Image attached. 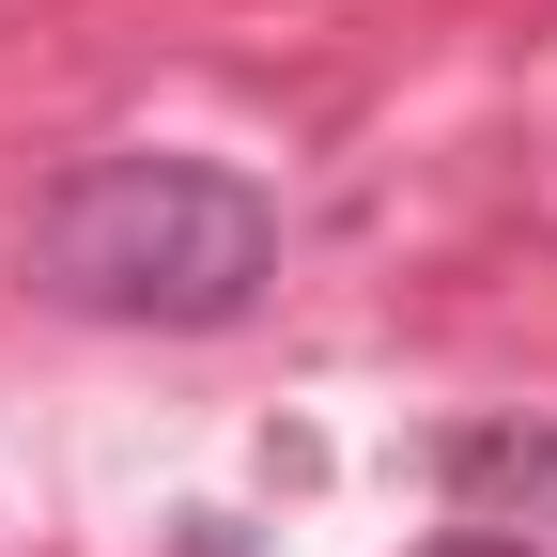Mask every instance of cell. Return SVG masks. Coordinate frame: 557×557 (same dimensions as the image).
<instances>
[{"label": "cell", "instance_id": "2", "mask_svg": "<svg viewBox=\"0 0 557 557\" xmlns=\"http://www.w3.org/2000/svg\"><path fill=\"white\" fill-rule=\"evenodd\" d=\"M418 557H527V542H480V527H449V542H418Z\"/></svg>", "mask_w": 557, "mask_h": 557}, {"label": "cell", "instance_id": "1", "mask_svg": "<svg viewBox=\"0 0 557 557\" xmlns=\"http://www.w3.org/2000/svg\"><path fill=\"white\" fill-rule=\"evenodd\" d=\"M278 278V201L218 156H94L32 201V295L94 325H233Z\"/></svg>", "mask_w": 557, "mask_h": 557}]
</instances>
